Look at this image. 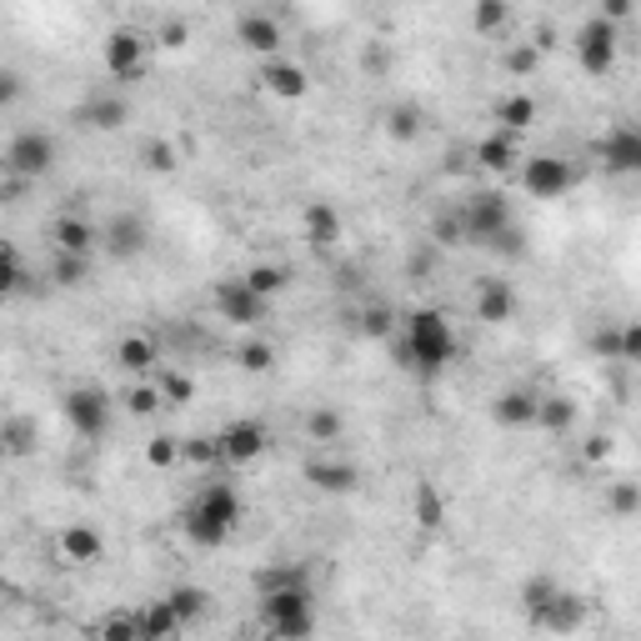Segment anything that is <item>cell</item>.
<instances>
[{"label":"cell","mask_w":641,"mask_h":641,"mask_svg":"<svg viewBox=\"0 0 641 641\" xmlns=\"http://www.w3.org/2000/svg\"><path fill=\"white\" fill-rule=\"evenodd\" d=\"M431 241L436 246H466V231H462V211H446L431 221Z\"/></svg>","instance_id":"obj_47"},{"label":"cell","mask_w":641,"mask_h":641,"mask_svg":"<svg viewBox=\"0 0 641 641\" xmlns=\"http://www.w3.org/2000/svg\"><path fill=\"white\" fill-rule=\"evenodd\" d=\"M50 241H56L60 256H91V250L101 246V231H95L81 211H66L56 226H50Z\"/></svg>","instance_id":"obj_20"},{"label":"cell","mask_w":641,"mask_h":641,"mask_svg":"<svg viewBox=\"0 0 641 641\" xmlns=\"http://www.w3.org/2000/svg\"><path fill=\"white\" fill-rule=\"evenodd\" d=\"M431 271V250H427V256H416V261H411V276H427Z\"/></svg>","instance_id":"obj_57"},{"label":"cell","mask_w":641,"mask_h":641,"mask_svg":"<svg viewBox=\"0 0 641 641\" xmlns=\"http://www.w3.org/2000/svg\"><path fill=\"white\" fill-rule=\"evenodd\" d=\"M60 411H66V421L81 441H101L110 431V396L101 386H71L60 396Z\"/></svg>","instance_id":"obj_8"},{"label":"cell","mask_w":641,"mask_h":641,"mask_svg":"<svg viewBox=\"0 0 641 641\" xmlns=\"http://www.w3.org/2000/svg\"><path fill=\"white\" fill-rule=\"evenodd\" d=\"M241 281H246L250 296H261L266 306H271V301L281 296L285 285H291V271H285V266H276V261H256L246 276H241Z\"/></svg>","instance_id":"obj_30"},{"label":"cell","mask_w":641,"mask_h":641,"mask_svg":"<svg viewBox=\"0 0 641 641\" xmlns=\"http://www.w3.org/2000/svg\"><path fill=\"white\" fill-rule=\"evenodd\" d=\"M536 95H526V91H511V95H501L497 101V131H506V136H522V131H532L536 126Z\"/></svg>","instance_id":"obj_27"},{"label":"cell","mask_w":641,"mask_h":641,"mask_svg":"<svg viewBox=\"0 0 641 641\" xmlns=\"http://www.w3.org/2000/svg\"><path fill=\"white\" fill-rule=\"evenodd\" d=\"M487 250H497V256H506V261H522V256H526V236L511 226V231H501V236L491 241Z\"/></svg>","instance_id":"obj_52"},{"label":"cell","mask_w":641,"mask_h":641,"mask_svg":"<svg viewBox=\"0 0 641 641\" xmlns=\"http://www.w3.org/2000/svg\"><path fill=\"white\" fill-rule=\"evenodd\" d=\"M596 155H602L606 176H637L641 171V131H631V126H611V131L596 141Z\"/></svg>","instance_id":"obj_13"},{"label":"cell","mask_w":641,"mask_h":641,"mask_svg":"<svg viewBox=\"0 0 641 641\" xmlns=\"http://www.w3.org/2000/svg\"><path fill=\"white\" fill-rule=\"evenodd\" d=\"M101 66H106L120 85L141 81L145 75V36L136 31V25H116V31L106 36V46H101Z\"/></svg>","instance_id":"obj_9"},{"label":"cell","mask_w":641,"mask_h":641,"mask_svg":"<svg viewBox=\"0 0 641 641\" xmlns=\"http://www.w3.org/2000/svg\"><path fill=\"white\" fill-rule=\"evenodd\" d=\"M36 421L31 416H11V421H0V456H31L36 452Z\"/></svg>","instance_id":"obj_31"},{"label":"cell","mask_w":641,"mask_h":641,"mask_svg":"<svg viewBox=\"0 0 641 641\" xmlns=\"http://www.w3.org/2000/svg\"><path fill=\"white\" fill-rule=\"evenodd\" d=\"M592 346H596V351H602L606 361H617V326H602V331L592 336Z\"/></svg>","instance_id":"obj_55"},{"label":"cell","mask_w":641,"mask_h":641,"mask_svg":"<svg viewBox=\"0 0 641 641\" xmlns=\"http://www.w3.org/2000/svg\"><path fill=\"white\" fill-rule=\"evenodd\" d=\"M211 306H215V316L231 320V326H261L266 320V301L250 296L241 276H226V281L211 285Z\"/></svg>","instance_id":"obj_12"},{"label":"cell","mask_w":641,"mask_h":641,"mask_svg":"<svg viewBox=\"0 0 641 641\" xmlns=\"http://www.w3.org/2000/svg\"><path fill=\"white\" fill-rule=\"evenodd\" d=\"M641 357V326L637 320H627V326H617V361H637Z\"/></svg>","instance_id":"obj_50"},{"label":"cell","mask_w":641,"mask_h":641,"mask_svg":"<svg viewBox=\"0 0 641 641\" xmlns=\"http://www.w3.org/2000/svg\"><path fill=\"white\" fill-rule=\"evenodd\" d=\"M116 361H120V371H131V376H151V371H161V341H155L151 331L120 336Z\"/></svg>","instance_id":"obj_21"},{"label":"cell","mask_w":641,"mask_h":641,"mask_svg":"<svg viewBox=\"0 0 641 641\" xmlns=\"http://www.w3.org/2000/svg\"><path fill=\"white\" fill-rule=\"evenodd\" d=\"M476 161H481V171H491V176H506V171L522 166V136H506V131H491L476 141Z\"/></svg>","instance_id":"obj_22"},{"label":"cell","mask_w":641,"mask_h":641,"mask_svg":"<svg viewBox=\"0 0 641 641\" xmlns=\"http://www.w3.org/2000/svg\"><path fill=\"white\" fill-rule=\"evenodd\" d=\"M11 201V186H5V176H0V206Z\"/></svg>","instance_id":"obj_58"},{"label":"cell","mask_w":641,"mask_h":641,"mask_svg":"<svg viewBox=\"0 0 641 641\" xmlns=\"http://www.w3.org/2000/svg\"><path fill=\"white\" fill-rule=\"evenodd\" d=\"M15 291H25V266L15 256V246H0V301L15 296Z\"/></svg>","instance_id":"obj_46"},{"label":"cell","mask_w":641,"mask_h":641,"mask_svg":"<svg viewBox=\"0 0 641 641\" xmlns=\"http://www.w3.org/2000/svg\"><path fill=\"white\" fill-rule=\"evenodd\" d=\"M241 516H246L241 491L231 487V481H211V487H201V491H196V501L186 506L180 532H186L190 547L215 551V547H226L231 536L241 532Z\"/></svg>","instance_id":"obj_1"},{"label":"cell","mask_w":641,"mask_h":641,"mask_svg":"<svg viewBox=\"0 0 641 641\" xmlns=\"http://www.w3.org/2000/svg\"><path fill=\"white\" fill-rule=\"evenodd\" d=\"M341 431H346V421H341V411L336 406H316V411L306 416V441H341Z\"/></svg>","instance_id":"obj_40"},{"label":"cell","mask_w":641,"mask_h":641,"mask_svg":"<svg viewBox=\"0 0 641 641\" xmlns=\"http://www.w3.org/2000/svg\"><path fill=\"white\" fill-rule=\"evenodd\" d=\"M586 617H592V602H586L582 592H567V586H557V592H551V602L532 617V627L547 631V637H576V631L586 627Z\"/></svg>","instance_id":"obj_11"},{"label":"cell","mask_w":641,"mask_h":641,"mask_svg":"<svg viewBox=\"0 0 641 641\" xmlns=\"http://www.w3.org/2000/svg\"><path fill=\"white\" fill-rule=\"evenodd\" d=\"M75 120H85L91 131H120V126L131 120V101H126V95H91V101L75 110Z\"/></svg>","instance_id":"obj_25"},{"label":"cell","mask_w":641,"mask_h":641,"mask_svg":"<svg viewBox=\"0 0 641 641\" xmlns=\"http://www.w3.org/2000/svg\"><path fill=\"white\" fill-rule=\"evenodd\" d=\"M301 476H306V487H316L320 497H351V491L361 487V466L331 462V456H311V462L301 466Z\"/></svg>","instance_id":"obj_14"},{"label":"cell","mask_w":641,"mask_h":641,"mask_svg":"<svg viewBox=\"0 0 641 641\" xmlns=\"http://www.w3.org/2000/svg\"><path fill=\"white\" fill-rule=\"evenodd\" d=\"M301 231H306L311 250H331L336 241H341V211H336L331 201H306V211H301Z\"/></svg>","instance_id":"obj_23"},{"label":"cell","mask_w":641,"mask_h":641,"mask_svg":"<svg viewBox=\"0 0 641 641\" xmlns=\"http://www.w3.org/2000/svg\"><path fill=\"white\" fill-rule=\"evenodd\" d=\"M155 392H161L166 406H190L196 401V381H190L180 366H161L155 371Z\"/></svg>","instance_id":"obj_34"},{"label":"cell","mask_w":641,"mask_h":641,"mask_svg":"<svg viewBox=\"0 0 641 641\" xmlns=\"http://www.w3.org/2000/svg\"><path fill=\"white\" fill-rule=\"evenodd\" d=\"M357 331L366 336V341H392L396 336V311L386 306V301H371V306H361Z\"/></svg>","instance_id":"obj_33"},{"label":"cell","mask_w":641,"mask_h":641,"mask_svg":"<svg viewBox=\"0 0 641 641\" xmlns=\"http://www.w3.org/2000/svg\"><path fill=\"white\" fill-rule=\"evenodd\" d=\"M401 357L416 376H441V371L456 361V326L446 320V311L436 306H421L406 316V341H401Z\"/></svg>","instance_id":"obj_2"},{"label":"cell","mask_w":641,"mask_h":641,"mask_svg":"<svg viewBox=\"0 0 641 641\" xmlns=\"http://www.w3.org/2000/svg\"><path fill=\"white\" fill-rule=\"evenodd\" d=\"M101 246L110 250V256H116V261H136V256H141L145 246H151V231H145V221L141 215H116V221H110L106 231H101Z\"/></svg>","instance_id":"obj_18"},{"label":"cell","mask_w":641,"mask_h":641,"mask_svg":"<svg viewBox=\"0 0 641 641\" xmlns=\"http://www.w3.org/2000/svg\"><path fill=\"white\" fill-rule=\"evenodd\" d=\"M576 66H582L586 75H611V66H617V50H621V36H617V25L602 21V15H586L582 31H576Z\"/></svg>","instance_id":"obj_6"},{"label":"cell","mask_w":641,"mask_h":641,"mask_svg":"<svg viewBox=\"0 0 641 641\" xmlns=\"http://www.w3.org/2000/svg\"><path fill=\"white\" fill-rule=\"evenodd\" d=\"M50 166H56V136L40 131V126H25V131L11 136V145H5V171L21 180H40L50 176Z\"/></svg>","instance_id":"obj_5"},{"label":"cell","mask_w":641,"mask_h":641,"mask_svg":"<svg viewBox=\"0 0 641 641\" xmlns=\"http://www.w3.org/2000/svg\"><path fill=\"white\" fill-rule=\"evenodd\" d=\"M557 586H561V582H551L547 571H536V576H526V582H522V611H526V621H532L536 611H541V606L551 602V592H557Z\"/></svg>","instance_id":"obj_45"},{"label":"cell","mask_w":641,"mask_h":641,"mask_svg":"<svg viewBox=\"0 0 641 641\" xmlns=\"http://www.w3.org/2000/svg\"><path fill=\"white\" fill-rule=\"evenodd\" d=\"M236 366L250 371V376H266L276 366V346L271 341H241L236 346Z\"/></svg>","instance_id":"obj_43"},{"label":"cell","mask_w":641,"mask_h":641,"mask_svg":"<svg viewBox=\"0 0 641 641\" xmlns=\"http://www.w3.org/2000/svg\"><path fill=\"white\" fill-rule=\"evenodd\" d=\"M582 456H586V462H606V456H611V436H592V441H586V446H582Z\"/></svg>","instance_id":"obj_56"},{"label":"cell","mask_w":641,"mask_h":641,"mask_svg":"<svg viewBox=\"0 0 641 641\" xmlns=\"http://www.w3.org/2000/svg\"><path fill=\"white\" fill-rule=\"evenodd\" d=\"M56 557L66 561V567H95V561L106 557V536L95 532L91 522H71L56 536Z\"/></svg>","instance_id":"obj_16"},{"label":"cell","mask_w":641,"mask_h":641,"mask_svg":"<svg viewBox=\"0 0 641 641\" xmlns=\"http://www.w3.org/2000/svg\"><path fill=\"white\" fill-rule=\"evenodd\" d=\"M120 406H126V416H136V421H151L166 401H161V392H155V381H141V386H131V392L120 396Z\"/></svg>","instance_id":"obj_41"},{"label":"cell","mask_w":641,"mask_h":641,"mask_svg":"<svg viewBox=\"0 0 641 641\" xmlns=\"http://www.w3.org/2000/svg\"><path fill=\"white\" fill-rule=\"evenodd\" d=\"M501 66H506L511 75H532L536 66H541V50H536L532 40H522V46H511L506 56H501Z\"/></svg>","instance_id":"obj_49"},{"label":"cell","mask_w":641,"mask_h":641,"mask_svg":"<svg viewBox=\"0 0 641 641\" xmlns=\"http://www.w3.org/2000/svg\"><path fill=\"white\" fill-rule=\"evenodd\" d=\"M141 166L155 171V176H171V171L180 166V151L171 141H161V136H151V141L141 145Z\"/></svg>","instance_id":"obj_42"},{"label":"cell","mask_w":641,"mask_h":641,"mask_svg":"<svg viewBox=\"0 0 641 641\" xmlns=\"http://www.w3.org/2000/svg\"><path fill=\"white\" fill-rule=\"evenodd\" d=\"M411 506H416V526L427 536H436L441 526H446V497L436 491V481H416Z\"/></svg>","instance_id":"obj_29"},{"label":"cell","mask_w":641,"mask_h":641,"mask_svg":"<svg viewBox=\"0 0 641 641\" xmlns=\"http://www.w3.org/2000/svg\"><path fill=\"white\" fill-rule=\"evenodd\" d=\"M166 606L176 611L180 627H196V621L211 611V592H206V586H196V582H180V586H171V592H166Z\"/></svg>","instance_id":"obj_28"},{"label":"cell","mask_w":641,"mask_h":641,"mask_svg":"<svg viewBox=\"0 0 641 641\" xmlns=\"http://www.w3.org/2000/svg\"><path fill=\"white\" fill-rule=\"evenodd\" d=\"M261 621L271 641H311L316 637V596L311 586H281L261 596Z\"/></svg>","instance_id":"obj_3"},{"label":"cell","mask_w":641,"mask_h":641,"mask_svg":"<svg viewBox=\"0 0 641 641\" xmlns=\"http://www.w3.org/2000/svg\"><path fill=\"white\" fill-rule=\"evenodd\" d=\"M637 506H641L637 481H617V487H611V511H617V516H637Z\"/></svg>","instance_id":"obj_51"},{"label":"cell","mask_w":641,"mask_h":641,"mask_svg":"<svg viewBox=\"0 0 641 641\" xmlns=\"http://www.w3.org/2000/svg\"><path fill=\"white\" fill-rule=\"evenodd\" d=\"M215 446H221V462L226 466H250L266 456L271 431H266L256 416H241V421H226V427L215 431Z\"/></svg>","instance_id":"obj_10"},{"label":"cell","mask_w":641,"mask_h":641,"mask_svg":"<svg viewBox=\"0 0 641 641\" xmlns=\"http://www.w3.org/2000/svg\"><path fill=\"white\" fill-rule=\"evenodd\" d=\"M516 316V291L506 281H481L476 285V320L481 326H506Z\"/></svg>","instance_id":"obj_24"},{"label":"cell","mask_w":641,"mask_h":641,"mask_svg":"<svg viewBox=\"0 0 641 641\" xmlns=\"http://www.w3.org/2000/svg\"><path fill=\"white\" fill-rule=\"evenodd\" d=\"M536 401H541V392H532V386H506V392L491 401V416H497V427H506V431H526V427H536Z\"/></svg>","instance_id":"obj_19"},{"label":"cell","mask_w":641,"mask_h":641,"mask_svg":"<svg viewBox=\"0 0 641 641\" xmlns=\"http://www.w3.org/2000/svg\"><path fill=\"white\" fill-rule=\"evenodd\" d=\"M256 81H261L266 95H276V101H306L311 95L306 66H296V60H285V56L261 60V75H256Z\"/></svg>","instance_id":"obj_17"},{"label":"cell","mask_w":641,"mask_h":641,"mask_svg":"<svg viewBox=\"0 0 641 641\" xmlns=\"http://www.w3.org/2000/svg\"><path fill=\"white\" fill-rule=\"evenodd\" d=\"M180 462L211 471V466H221V446H215V436H180Z\"/></svg>","instance_id":"obj_38"},{"label":"cell","mask_w":641,"mask_h":641,"mask_svg":"<svg viewBox=\"0 0 641 641\" xmlns=\"http://www.w3.org/2000/svg\"><path fill=\"white\" fill-rule=\"evenodd\" d=\"M180 631L186 627L176 621V611L166 606V596L136 611V641H180Z\"/></svg>","instance_id":"obj_26"},{"label":"cell","mask_w":641,"mask_h":641,"mask_svg":"<svg viewBox=\"0 0 641 641\" xmlns=\"http://www.w3.org/2000/svg\"><path fill=\"white\" fill-rule=\"evenodd\" d=\"M95 641H136V611H110L95 631Z\"/></svg>","instance_id":"obj_48"},{"label":"cell","mask_w":641,"mask_h":641,"mask_svg":"<svg viewBox=\"0 0 641 641\" xmlns=\"http://www.w3.org/2000/svg\"><path fill=\"white\" fill-rule=\"evenodd\" d=\"M511 201L501 190H476L471 201L462 206V231H466V246H491L501 231H511Z\"/></svg>","instance_id":"obj_4"},{"label":"cell","mask_w":641,"mask_h":641,"mask_svg":"<svg viewBox=\"0 0 641 641\" xmlns=\"http://www.w3.org/2000/svg\"><path fill=\"white\" fill-rule=\"evenodd\" d=\"M576 186V166H571L567 155H526L522 161V190L532 196V201H561L567 190Z\"/></svg>","instance_id":"obj_7"},{"label":"cell","mask_w":641,"mask_h":641,"mask_svg":"<svg viewBox=\"0 0 641 641\" xmlns=\"http://www.w3.org/2000/svg\"><path fill=\"white\" fill-rule=\"evenodd\" d=\"M25 95V81H21V71H0V110H11L15 101Z\"/></svg>","instance_id":"obj_53"},{"label":"cell","mask_w":641,"mask_h":641,"mask_svg":"<svg viewBox=\"0 0 641 641\" xmlns=\"http://www.w3.org/2000/svg\"><path fill=\"white\" fill-rule=\"evenodd\" d=\"M145 466H151V471H171V466H180V436H166V431H161V436L145 441Z\"/></svg>","instance_id":"obj_44"},{"label":"cell","mask_w":641,"mask_h":641,"mask_svg":"<svg viewBox=\"0 0 641 641\" xmlns=\"http://www.w3.org/2000/svg\"><path fill=\"white\" fill-rule=\"evenodd\" d=\"M421 126H427V120H421V106H392L386 110V136L401 141V145H411L416 136H421Z\"/></svg>","instance_id":"obj_36"},{"label":"cell","mask_w":641,"mask_h":641,"mask_svg":"<svg viewBox=\"0 0 641 641\" xmlns=\"http://www.w3.org/2000/svg\"><path fill=\"white\" fill-rule=\"evenodd\" d=\"M155 40H161L166 50H180V46L190 40V25H186V21H166L161 31H155Z\"/></svg>","instance_id":"obj_54"},{"label":"cell","mask_w":641,"mask_h":641,"mask_svg":"<svg viewBox=\"0 0 641 641\" xmlns=\"http://www.w3.org/2000/svg\"><path fill=\"white\" fill-rule=\"evenodd\" d=\"M536 427L541 431H551V436H561V431H571L576 427V401H571V396H541V401H536Z\"/></svg>","instance_id":"obj_32"},{"label":"cell","mask_w":641,"mask_h":641,"mask_svg":"<svg viewBox=\"0 0 641 641\" xmlns=\"http://www.w3.org/2000/svg\"><path fill=\"white\" fill-rule=\"evenodd\" d=\"M50 281H56L60 291H75V285H85V281H91V256H60V250H56Z\"/></svg>","instance_id":"obj_37"},{"label":"cell","mask_w":641,"mask_h":641,"mask_svg":"<svg viewBox=\"0 0 641 641\" xmlns=\"http://www.w3.org/2000/svg\"><path fill=\"white\" fill-rule=\"evenodd\" d=\"M281 586H311V571L306 567H266V571H256V592H281Z\"/></svg>","instance_id":"obj_39"},{"label":"cell","mask_w":641,"mask_h":641,"mask_svg":"<svg viewBox=\"0 0 641 641\" xmlns=\"http://www.w3.org/2000/svg\"><path fill=\"white\" fill-rule=\"evenodd\" d=\"M236 40L250 50V56L276 60L281 56V46H285V31H281V21H276L271 11H246L236 21Z\"/></svg>","instance_id":"obj_15"},{"label":"cell","mask_w":641,"mask_h":641,"mask_svg":"<svg viewBox=\"0 0 641 641\" xmlns=\"http://www.w3.org/2000/svg\"><path fill=\"white\" fill-rule=\"evenodd\" d=\"M506 25H511L506 0H476L471 5V31L476 36H497V31H506Z\"/></svg>","instance_id":"obj_35"}]
</instances>
